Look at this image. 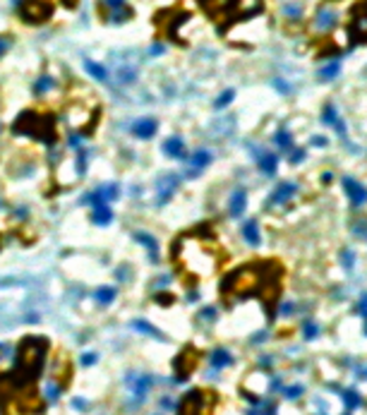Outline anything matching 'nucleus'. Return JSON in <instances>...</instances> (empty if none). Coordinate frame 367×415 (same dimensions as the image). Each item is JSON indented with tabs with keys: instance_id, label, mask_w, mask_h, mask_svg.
I'll use <instances>...</instances> for the list:
<instances>
[{
	"instance_id": "nucleus-1",
	"label": "nucleus",
	"mask_w": 367,
	"mask_h": 415,
	"mask_svg": "<svg viewBox=\"0 0 367 415\" xmlns=\"http://www.w3.org/2000/svg\"><path fill=\"white\" fill-rule=\"evenodd\" d=\"M48 351V341L38 339V336H29L19 343L17 348V358H15V369L10 372L15 379V387H24L31 384L38 377V372L44 367V360H46Z\"/></svg>"
},
{
	"instance_id": "nucleus-2",
	"label": "nucleus",
	"mask_w": 367,
	"mask_h": 415,
	"mask_svg": "<svg viewBox=\"0 0 367 415\" xmlns=\"http://www.w3.org/2000/svg\"><path fill=\"white\" fill-rule=\"evenodd\" d=\"M262 283H264V274H259V269H255L252 264L250 267H240L235 269L233 274L223 278V296H238V298H248L255 296L262 290Z\"/></svg>"
},
{
	"instance_id": "nucleus-3",
	"label": "nucleus",
	"mask_w": 367,
	"mask_h": 415,
	"mask_svg": "<svg viewBox=\"0 0 367 415\" xmlns=\"http://www.w3.org/2000/svg\"><path fill=\"white\" fill-rule=\"evenodd\" d=\"M12 130H15L17 135L36 137V139H41V142H46V144H53L55 142V125H53V118H51V115H38V113H34V111H27L15 120Z\"/></svg>"
},
{
	"instance_id": "nucleus-4",
	"label": "nucleus",
	"mask_w": 367,
	"mask_h": 415,
	"mask_svg": "<svg viewBox=\"0 0 367 415\" xmlns=\"http://www.w3.org/2000/svg\"><path fill=\"white\" fill-rule=\"evenodd\" d=\"M211 406H214V394L204 389H192L183 396L178 415H211Z\"/></svg>"
},
{
	"instance_id": "nucleus-5",
	"label": "nucleus",
	"mask_w": 367,
	"mask_h": 415,
	"mask_svg": "<svg viewBox=\"0 0 367 415\" xmlns=\"http://www.w3.org/2000/svg\"><path fill=\"white\" fill-rule=\"evenodd\" d=\"M197 362H199V353L194 351V348H185V351H180V355L175 358V362H173V367H175V377L180 379H187L190 375L194 372V367H197Z\"/></svg>"
},
{
	"instance_id": "nucleus-6",
	"label": "nucleus",
	"mask_w": 367,
	"mask_h": 415,
	"mask_svg": "<svg viewBox=\"0 0 367 415\" xmlns=\"http://www.w3.org/2000/svg\"><path fill=\"white\" fill-rule=\"evenodd\" d=\"M341 185H343V192H346V197L350 199V206H353V209H360L362 204H367V187L360 183V180L346 176L341 180Z\"/></svg>"
},
{
	"instance_id": "nucleus-7",
	"label": "nucleus",
	"mask_w": 367,
	"mask_h": 415,
	"mask_svg": "<svg viewBox=\"0 0 367 415\" xmlns=\"http://www.w3.org/2000/svg\"><path fill=\"white\" fill-rule=\"evenodd\" d=\"M22 17L27 22H44V19L51 17V5L44 0H29L22 10Z\"/></svg>"
},
{
	"instance_id": "nucleus-8",
	"label": "nucleus",
	"mask_w": 367,
	"mask_h": 415,
	"mask_svg": "<svg viewBox=\"0 0 367 415\" xmlns=\"http://www.w3.org/2000/svg\"><path fill=\"white\" fill-rule=\"evenodd\" d=\"M295 192H298V185H295V183H281L274 192H271L269 204H286V202H291V199L295 197Z\"/></svg>"
},
{
	"instance_id": "nucleus-9",
	"label": "nucleus",
	"mask_w": 367,
	"mask_h": 415,
	"mask_svg": "<svg viewBox=\"0 0 367 415\" xmlns=\"http://www.w3.org/2000/svg\"><path fill=\"white\" fill-rule=\"evenodd\" d=\"M348 31H350L353 44H362V41H367V12H362V15H355V17H353Z\"/></svg>"
},
{
	"instance_id": "nucleus-10",
	"label": "nucleus",
	"mask_w": 367,
	"mask_h": 415,
	"mask_svg": "<svg viewBox=\"0 0 367 415\" xmlns=\"http://www.w3.org/2000/svg\"><path fill=\"white\" fill-rule=\"evenodd\" d=\"M255 156H257V163L262 168V173L264 176H274L276 168H278V156H276L274 151H255Z\"/></svg>"
},
{
	"instance_id": "nucleus-11",
	"label": "nucleus",
	"mask_w": 367,
	"mask_h": 415,
	"mask_svg": "<svg viewBox=\"0 0 367 415\" xmlns=\"http://www.w3.org/2000/svg\"><path fill=\"white\" fill-rule=\"evenodd\" d=\"M211 163V154L207 149H199V151H194L192 156H190V176H197V173H202L204 168Z\"/></svg>"
},
{
	"instance_id": "nucleus-12",
	"label": "nucleus",
	"mask_w": 367,
	"mask_h": 415,
	"mask_svg": "<svg viewBox=\"0 0 367 415\" xmlns=\"http://www.w3.org/2000/svg\"><path fill=\"white\" fill-rule=\"evenodd\" d=\"M156 130H158L156 120H151V118H142V120H137V122L132 125V132H135L137 137H142V139L154 137V135H156Z\"/></svg>"
},
{
	"instance_id": "nucleus-13",
	"label": "nucleus",
	"mask_w": 367,
	"mask_h": 415,
	"mask_svg": "<svg viewBox=\"0 0 367 415\" xmlns=\"http://www.w3.org/2000/svg\"><path fill=\"white\" fill-rule=\"evenodd\" d=\"M128 387H130V391L135 394V398H144V394H147L149 387H151V377H147V375H137V377H130Z\"/></svg>"
},
{
	"instance_id": "nucleus-14",
	"label": "nucleus",
	"mask_w": 367,
	"mask_h": 415,
	"mask_svg": "<svg viewBox=\"0 0 367 415\" xmlns=\"http://www.w3.org/2000/svg\"><path fill=\"white\" fill-rule=\"evenodd\" d=\"M245 206H248V192L245 190H235V192L230 194V202H228L230 216H240V214L245 212Z\"/></svg>"
},
{
	"instance_id": "nucleus-15",
	"label": "nucleus",
	"mask_w": 367,
	"mask_h": 415,
	"mask_svg": "<svg viewBox=\"0 0 367 415\" xmlns=\"http://www.w3.org/2000/svg\"><path fill=\"white\" fill-rule=\"evenodd\" d=\"M178 176H166L161 183H158V202L164 204V202H168V197L175 192V187H178Z\"/></svg>"
},
{
	"instance_id": "nucleus-16",
	"label": "nucleus",
	"mask_w": 367,
	"mask_h": 415,
	"mask_svg": "<svg viewBox=\"0 0 367 415\" xmlns=\"http://www.w3.org/2000/svg\"><path fill=\"white\" fill-rule=\"evenodd\" d=\"M164 151L171 158H185V142L180 137H168L164 142Z\"/></svg>"
},
{
	"instance_id": "nucleus-17",
	"label": "nucleus",
	"mask_w": 367,
	"mask_h": 415,
	"mask_svg": "<svg viewBox=\"0 0 367 415\" xmlns=\"http://www.w3.org/2000/svg\"><path fill=\"white\" fill-rule=\"evenodd\" d=\"M92 221L96 226H106V223L113 221V212H110L108 204H96L92 209Z\"/></svg>"
},
{
	"instance_id": "nucleus-18",
	"label": "nucleus",
	"mask_w": 367,
	"mask_h": 415,
	"mask_svg": "<svg viewBox=\"0 0 367 415\" xmlns=\"http://www.w3.org/2000/svg\"><path fill=\"white\" fill-rule=\"evenodd\" d=\"M242 238L248 240L250 245H255V247H257L259 242H262V235H259L257 221H245V226H242Z\"/></svg>"
},
{
	"instance_id": "nucleus-19",
	"label": "nucleus",
	"mask_w": 367,
	"mask_h": 415,
	"mask_svg": "<svg viewBox=\"0 0 367 415\" xmlns=\"http://www.w3.org/2000/svg\"><path fill=\"white\" fill-rule=\"evenodd\" d=\"M336 27V12H331V10H319V15H317V29L319 31H329V29Z\"/></svg>"
},
{
	"instance_id": "nucleus-20",
	"label": "nucleus",
	"mask_w": 367,
	"mask_h": 415,
	"mask_svg": "<svg viewBox=\"0 0 367 415\" xmlns=\"http://www.w3.org/2000/svg\"><path fill=\"white\" fill-rule=\"evenodd\" d=\"M230 362H233V355L226 348H216V351L211 353V367L221 369V367H228Z\"/></svg>"
},
{
	"instance_id": "nucleus-21",
	"label": "nucleus",
	"mask_w": 367,
	"mask_h": 415,
	"mask_svg": "<svg viewBox=\"0 0 367 415\" xmlns=\"http://www.w3.org/2000/svg\"><path fill=\"white\" fill-rule=\"evenodd\" d=\"M84 67H87V72L92 74L94 79H106L108 72H106V67L99 63H94V60H84Z\"/></svg>"
},
{
	"instance_id": "nucleus-22",
	"label": "nucleus",
	"mask_w": 367,
	"mask_h": 415,
	"mask_svg": "<svg viewBox=\"0 0 367 415\" xmlns=\"http://www.w3.org/2000/svg\"><path fill=\"white\" fill-rule=\"evenodd\" d=\"M341 398L346 401V406L348 408H358L360 403H362V398H360L353 389H343V391H341Z\"/></svg>"
},
{
	"instance_id": "nucleus-23",
	"label": "nucleus",
	"mask_w": 367,
	"mask_h": 415,
	"mask_svg": "<svg viewBox=\"0 0 367 415\" xmlns=\"http://www.w3.org/2000/svg\"><path fill=\"white\" fill-rule=\"evenodd\" d=\"M96 300H99V303H103V305L113 303V300H115V288H108V286L99 288V290H96Z\"/></svg>"
},
{
	"instance_id": "nucleus-24",
	"label": "nucleus",
	"mask_w": 367,
	"mask_h": 415,
	"mask_svg": "<svg viewBox=\"0 0 367 415\" xmlns=\"http://www.w3.org/2000/svg\"><path fill=\"white\" fill-rule=\"evenodd\" d=\"M276 144H278L281 149L293 147V137H291V132H288V130H278V132H276Z\"/></svg>"
},
{
	"instance_id": "nucleus-25",
	"label": "nucleus",
	"mask_w": 367,
	"mask_h": 415,
	"mask_svg": "<svg viewBox=\"0 0 367 415\" xmlns=\"http://www.w3.org/2000/svg\"><path fill=\"white\" fill-rule=\"evenodd\" d=\"M137 240H139V242H144V245H147V250H149V255L156 259V240L151 238L149 233H137Z\"/></svg>"
},
{
	"instance_id": "nucleus-26",
	"label": "nucleus",
	"mask_w": 367,
	"mask_h": 415,
	"mask_svg": "<svg viewBox=\"0 0 367 415\" xmlns=\"http://www.w3.org/2000/svg\"><path fill=\"white\" fill-rule=\"evenodd\" d=\"M339 72H341V65H339V63H331V65H327V67H321L319 77H321V79H327V82H329V79H334V77H336V74H339Z\"/></svg>"
},
{
	"instance_id": "nucleus-27",
	"label": "nucleus",
	"mask_w": 367,
	"mask_h": 415,
	"mask_svg": "<svg viewBox=\"0 0 367 415\" xmlns=\"http://www.w3.org/2000/svg\"><path fill=\"white\" fill-rule=\"evenodd\" d=\"M135 329H139V331H144L149 334V336H154V339H164V334L158 331V329H154L149 322H135Z\"/></svg>"
},
{
	"instance_id": "nucleus-28",
	"label": "nucleus",
	"mask_w": 367,
	"mask_h": 415,
	"mask_svg": "<svg viewBox=\"0 0 367 415\" xmlns=\"http://www.w3.org/2000/svg\"><path fill=\"white\" fill-rule=\"evenodd\" d=\"M336 120H339L336 108H334V106H327L324 113H321V122H324V125H336Z\"/></svg>"
},
{
	"instance_id": "nucleus-29",
	"label": "nucleus",
	"mask_w": 367,
	"mask_h": 415,
	"mask_svg": "<svg viewBox=\"0 0 367 415\" xmlns=\"http://www.w3.org/2000/svg\"><path fill=\"white\" fill-rule=\"evenodd\" d=\"M341 262H343V267L346 269H353L355 267V252L350 247H343V252H341Z\"/></svg>"
},
{
	"instance_id": "nucleus-30",
	"label": "nucleus",
	"mask_w": 367,
	"mask_h": 415,
	"mask_svg": "<svg viewBox=\"0 0 367 415\" xmlns=\"http://www.w3.org/2000/svg\"><path fill=\"white\" fill-rule=\"evenodd\" d=\"M317 334H319V326H317L314 322H305L303 324V336L305 339H314Z\"/></svg>"
},
{
	"instance_id": "nucleus-31",
	"label": "nucleus",
	"mask_w": 367,
	"mask_h": 415,
	"mask_svg": "<svg viewBox=\"0 0 367 415\" xmlns=\"http://www.w3.org/2000/svg\"><path fill=\"white\" fill-rule=\"evenodd\" d=\"M233 96H235V92H233V89L223 92V94L219 96V99H216V108H223V106H228V103L233 101Z\"/></svg>"
},
{
	"instance_id": "nucleus-32",
	"label": "nucleus",
	"mask_w": 367,
	"mask_h": 415,
	"mask_svg": "<svg viewBox=\"0 0 367 415\" xmlns=\"http://www.w3.org/2000/svg\"><path fill=\"white\" fill-rule=\"evenodd\" d=\"M303 391H305V389L300 387V384H293V387H286L283 389V396L286 398H298V396H303Z\"/></svg>"
},
{
	"instance_id": "nucleus-33",
	"label": "nucleus",
	"mask_w": 367,
	"mask_h": 415,
	"mask_svg": "<svg viewBox=\"0 0 367 415\" xmlns=\"http://www.w3.org/2000/svg\"><path fill=\"white\" fill-rule=\"evenodd\" d=\"M353 233H355L358 238H367V219L353 223Z\"/></svg>"
},
{
	"instance_id": "nucleus-34",
	"label": "nucleus",
	"mask_w": 367,
	"mask_h": 415,
	"mask_svg": "<svg viewBox=\"0 0 367 415\" xmlns=\"http://www.w3.org/2000/svg\"><path fill=\"white\" fill-rule=\"evenodd\" d=\"M51 87H53V79H51V77H41V79H38V82H36V94L48 92Z\"/></svg>"
},
{
	"instance_id": "nucleus-35",
	"label": "nucleus",
	"mask_w": 367,
	"mask_h": 415,
	"mask_svg": "<svg viewBox=\"0 0 367 415\" xmlns=\"http://www.w3.org/2000/svg\"><path fill=\"white\" fill-rule=\"evenodd\" d=\"M305 158V151L303 149H293V154H291V163H300Z\"/></svg>"
},
{
	"instance_id": "nucleus-36",
	"label": "nucleus",
	"mask_w": 367,
	"mask_h": 415,
	"mask_svg": "<svg viewBox=\"0 0 367 415\" xmlns=\"http://www.w3.org/2000/svg\"><path fill=\"white\" fill-rule=\"evenodd\" d=\"M96 362V353H84L82 355V365H94Z\"/></svg>"
},
{
	"instance_id": "nucleus-37",
	"label": "nucleus",
	"mask_w": 367,
	"mask_h": 415,
	"mask_svg": "<svg viewBox=\"0 0 367 415\" xmlns=\"http://www.w3.org/2000/svg\"><path fill=\"white\" fill-rule=\"evenodd\" d=\"M358 312H360V314H362V317H365V319H367V296H362V298H360Z\"/></svg>"
},
{
	"instance_id": "nucleus-38",
	"label": "nucleus",
	"mask_w": 367,
	"mask_h": 415,
	"mask_svg": "<svg viewBox=\"0 0 367 415\" xmlns=\"http://www.w3.org/2000/svg\"><path fill=\"white\" fill-rule=\"evenodd\" d=\"M286 15H291V17H298V15H300V8H298V5H288V8H286Z\"/></svg>"
},
{
	"instance_id": "nucleus-39",
	"label": "nucleus",
	"mask_w": 367,
	"mask_h": 415,
	"mask_svg": "<svg viewBox=\"0 0 367 415\" xmlns=\"http://www.w3.org/2000/svg\"><path fill=\"white\" fill-rule=\"evenodd\" d=\"M103 3H106V5H108V8L118 10V8H123V3H125V0H103Z\"/></svg>"
},
{
	"instance_id": "nucleus-40",
	"label": "nucleus",
	"mask_w": 367,
	"mask_h": 415,
	"mask_svg": "<svg viewBox=\"0 0 367 415\" xmlns=\"http://www.w3.org/2000/svg\"><path fill=\"white\" fill-rule=\"evenodd\" d=\"M202 317L204 319H214V317H216V310H214V307H207V310H202Z\"/></svg>"
},
{
	"instance_id": "nucleus-41",
	"label": "nucleus",
	"mask_w": 367,
	"mask_h": 415,
	"mask_svg": "<svg viewBox=\"0 0 367 415\" xmlns=\"http://www.w3.org/2000/svg\"><path fill=\"white\" fill-rule=\"evenodd\" d=\"M8 48H10V41H8V38H3V36H0V56H3V53H5Z\"/></svg>"
},
{
	"instance_id": "nucleus-42",
	"label": "nucleus",
	"mask_w": 367,
	"mask_h": 415,
	"mask_svg": "<svg viewBox=\"0 0 367 415\" xmlns=\"http://www.w3.org/2000/svg\"><path fill=\"white\" fill-rule=\"evenodd\" d=\"M312 144L314 147H327V139L324 137H312Z\"/></svg>"
},
{
	"instance_id": "nucleus-43",
	"label": "nucleus",
	"mask_w": 367,
	"mask_h": 415,
	"mask_svg": "<svg viewBox=\"0 0 367 415\" xmlns=\"http://www.w3.org/2000/svg\"><path fill=\"white\" fill-rule=\"evenodd\" d=\"M293 312V303H283V307H281V314H291Z\"/></svg>"
},
{
	"instance_id": "nucleus-44",
	"label": "nucleus",
	"mask_w": 367,
	"mask_h": 415,
	"mask_svg": "<svg viewBox=\"0 0 367 415\" xmlns=\"http://www.w3.org/2000/svg\"><path fill=\"white\" fill-rule=\"evenodd\" d=\"M276 87H278V89H281V92H288V84H283V82H281V79H276Z\"/></svg>"
},
{
	"instance_id": "nucleus-45",
	"label": "nucleus",
	"mask_w": 367,
	"mask_h": 415,
	"mask_svg": "<svg viewBox=\"0 0 367 415\" xmlns=\"http://www.w3.org/2000/svg\"><path fill=\"white\" fill-rule=\"evenodd\" d=\"M331 180H334V176H331V173H324V176H321V183H331Z\"/></svg>"
},
{
	"instance_id": "nucleus-46",
	"label": "nucleus",
	"mask_w": 367,
	"mask_h": 415,
	"mask_svg": "<svg viewBox=\"0 0 367 415\" xmlns=\"http://www.w3.org/2000/svg\"><path fill=\"white\" fill-rule=\"evenodd\" d=\"M358 377L367 379V367H358Z\"/></svg>"
},
{
	"instance_id": "nucleus-47",
	"label": "nucleus",
	"mask_w": 367,
	"mask_h": 415,
	"mask_svg": "<svg viewBox=\"0 0 367 415\" xmlns=\"http://www.w3.org/2000/svg\"><path fill=\"white\" fill-rule=\"evenodd\" d=\"M3 355H8V351H5V346L0 343V358H3Z\"/></svg>"
},
{
	"instance_id": "nucleus-48",
	"label": "nucleus",
	"mask_w": 367,
	"mask_h": 415,
	"mask_svg": "<svg viewBox=\"0 0 367 415\" xmlns=\"http://www.w3.org/2000/svg\"><path fill=\"white\" fill-rule=\"evenodd\" d=\"M65 3H67L70 8H74V5H77V0H65Z\"/></svg>"
},
{
	"instance_id": "nucleus-49",
	"label": "nucleus",
	"mask_w": 367,
	"mask_h": 415,
	"mask_svg": "<svg viewBox=\"0 0 367 415\" xmlns=\"http://www.w3.org/2000/svg\"><path fill=\"white\" fill-rule=\"evenodd\" d=\"M365 334H367V324H365Z\"/></svg>"
}]
</instances>
